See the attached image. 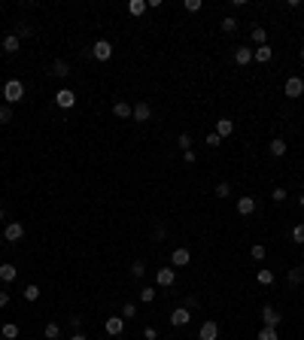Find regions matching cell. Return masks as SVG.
Masks as SVG:
<instances>
[{
    "label": "cell",
    "instance_id": "obj_1",
    "mask_svg": "<svg viewBox=\"0 0 304 340\" xmlns=\"http://www.w3.org/2000/svg\"><path fill=\"white\" fill-rule=\"evenodd\" d=\"M0 94H3L6 103H19V100L25 97V82H19V79H6L3 88H0Z\"/></svg>",
    "mask_w": 304,
    "mask_h": 340
},
{
    "label": "cell",
    "instance_id": "obj_2",
    "mask_svg": "<svg viewBox=\"0 0 304 340\" xmlns=\"http://www.w3.org/2000/svg\"><path fill=\"white\" fill-rule=\"evenodd\" d=\"M92 58H95V61H110V58H113V43H110V40H98V43L92 46Z\"/></svg>",
    "mask_w": 304,
    "mask_h": 340
},
{
    "label": "cell",
    "instance_id": "obj_3",
    "mask_svg": "<svg viewBox=\"0 0 304 340\" xmlns=\"http://www.w3.org/2000/svg\"><path fill=\"white\" fill-rule=\"evenodd\" d=\"M25 237V225L22 222H6V228H3V240L6 243H19Z\"/></svg>",
    "mask_w": 304,
    "mask_h": 340
},
{
    "label": "cell",
    "instance_id": "obj_4",
    "mask_svg": "<svg viewBox=\"0 0 304 340\" xmlns=\"http://www.w3.org/2000/svg\"><path fill=\"white\" fill-rule=\"evenodd\" d=\"M283 94H286V97H301V94H304V79H301V76H289V79H286V85H283Z\"/></svg>",
    "mask_w": 304,
    "mask_h": 340
},
{
    "label": "cell",
    "instance_id": "obj_5",
    "mask_svg": "<svg viewBox=\"0 0 304 340\" xmlns=\"http://www.w3.org/2000/svg\"><path fill=\"white\" fill-rule=\"evenodd\" d=\"M189 322H192V310H186V307H176L170 313V325L173 328H183V325H189Z\"/></svg>",
    "mask_w": 304,
    "mask_h": 340
},
{
    "label": "cell",
    "instance_id": "obj_6",
    "mask_svg": "<svg viewBox=\"0 0 304 340\" xmlns=\"http://www.w3.org/2000/svg\"><path fill=\"white\" fill-rule=\"evenodd\" d=\"M189 261H192V252H189L186 246H176L173 252H170V264H173V267H186Z\"/></svg>",
    "mask_w": 304,
    "mask_h": 340
},
{
    "label": "cell",
    "instance_id": "obj_7",
    "mask_svg": "<svg viewBox=\"0 0 304 340\" xmlns=\"http://www.w3.org/2000/svg\"><path fill=\"white\" fill-rule=\"evenodd\" d=\"M103 331L110 334V337H119V334L125 331V319H122V316H110V319L103 322Z\"/></svg>",
    "mask_w": 304,
    "mask_h": 340
},
{
    "label": "cell",
    "instance_id": "obj_8",
    "mask_svg": "<svg viewBox=\"0 0 304 340\" xmlns=\"http://www.w3.org/2000/svg\"><path fill=\"white\" fill-rule=\"evenodd\" d=\"M155 282L162 285V289H168V285L176 282V267H162V271L155 274Z\"/></svg>",
    "mask_w": 304,
    "mask_h": 340
},
{
    "label": "cell",
    "instance_id": "obj_9",
    "mask_svg": "<svg viewBox=\"0 0 304 340\" xmlns=\"http://www.w3.org/2000/svg\"><path fill=\"white\" fill-rule=\"evenodd\" d=\"M55 103L61 110H70V106H76V94L70 92V88H61V92H55Z\"/></svg>",
    "mask_w": 304,
    "mask_h": 340
},
{
    "label": "cell",
    "instance_id": "obj_10",
    "mask_svg": "<svg viewBox=\"0 0 304 340\" xmlns=\"http://www.w3.org/2000/svg\"><path fill=\"white\" fill-rule=\"evenodd\" d=\"M198 340H219V325L213 319H207L201 325V331H198Z\"/></svg>",
    "mask_w": 304,
    "mask_h": 340
},
{
    "label": "cell",
    "instance_id": "obj_11",
    "mask_svg": "<svg viewBox=\"0 0 304 340\" xmlns=\"http://www.w3.org/2000/svg\"><path fill=\"white\" fill-rule=\"evenodd\" d=\"M280 319H283V316L271 307V304H268V307H262V322H265V328H277Z\"/></svg>",
    "mask_w": 304,
    "mask_h": 340
},
{
    "label": "cell",
    "instance_id": "obj_12",
    "mask_svg": "<svg viewBox=\"0 0 304 340\" xmlns=\"http://www.w3.org/2000/svg\"><path fill=\"white\" fill-rule=\"evenodd\" d=\"M131 119H134V122H140V124H143V122H149V119H152V106H149L146 100H143V103H134Z\"/></svg>",
    "mask_w": 304,
    "mask_h": 340
},
{
    "label": "cell",
    "instance_id": "obj_13",
    "mask_svg": "<svg viewBox=\"0 0 304 340\" xmlns=\"http://www.w3.org/2000/svg\"><path fill=\"white\" fill-rule=\"evenodd\" d=\"M237 213H240V216H253V213H256V198H253V194H243V198L237 201Z\"/></svg>",
    "mask_w": 304,
    "mask_h": 340
},
{
    "label": "cell",
    "instance_id": "obj_14",
    "mask_svg": "<svg viewBox=\"0 0 304 340\" xmlns=\"http://www.w3.org/2000/svg\"><path fill=\"white\" fill-rule=\"evenodd\" d=\"M249 61H253V49H249V46H237V49H235V64L246 67Z\"/></svg>",
    "mask_w": 304,
    "mask_h": 340
},
{
    "label": "cell",
    "instance_id": "obj_15",
    "mask_svg": "<svg viewBox=\"0 0 304 340\" xmlns=\"http://www.w3.org/2000/svg\"><path fill=\"white\" fill-rule=\"evenodd\" d=\"M15 277H19V267H15V264H9V261L0 264V279H3V282H15Z\"/></svg>",
    "mask_w": 304,
    "mask_h": 340
},
{
    "label": "cell",
    "instance_id": "obj_16",
    "mask_svg": "<svg viewBox=\"0 0 304 340\" xmlns=\"http://www.w3.org/2000/svg\"><path fill=\"white\" fill-rule=\"evenodd\" d=\"M271 58H274V49H271V46H259V49H253V61L268 64Z\"/></svg>",
    "mask_w": 304,
    "mask_h": 340
},
{
    "label": "cell",
    "instance_id": "obj_17",
    "mask_svg": "<svg viewBox=\"0 0 304 340\" xmlns=\"http://www.w3.org/2000/svg\"><path fill=\"white\" fill-rule=\"evenodd\" d=\"M52 76H58V79L70 76V64L64 58H55V61H52Z\"/></svg>",
    "mask_w": 304,
    "mask_h": 340
},
{
    "label": "cell",
    "instance_id": "obj_18",
    "mask_svg": "<svg viewBox=\"0 0 304 340\" xmlns=\"http://www.w3.org/2000/svg\"><path fill=\"white\" fill-rule=\"evenodd\" d=\"M216 134L225 140V137H231V134H235V122H231V119H219L216 122Z\"/></svg>",
    "mask_w": 304,
    "mask_h": 340
},
{
    "label": "cell",
    "instance_id": "obj_19",
    "mask_svg": "<svg viewBox=\"0 0 304 340\" xmlns=\"http://www.w3.org/2000/svg\"><path fill=\"white\" fill-rule=\"evenodd\" d=\"M268 152H271L274 158H283V155H286V140H280V137H274L271 143H268Z\"/></svg>",
    "mask_w": 304,
    "mask_h": 340
},
{
    "label": "cell",
    "instance_id": "obj_20",
    "mask_svg": "<svg viewBox=\"0 0 304 340\" xmlns=\"http://www.w3.org/2000/svg\"><path fill=\"white\" fill-rule=\"evenodd\" d=\"M40 295H43V292H40V285H34V282H28V285H25V292H22V298H25L28 304L40 301Z\"/></svg>",
    "mask_w": 304,
    "mask_h": 340
},
{
    "label": "cell",
    "instance_id": "obj_21",
    "mask_svg": "<svg viewBox=\"0 0 304 340\" xmlns=\"http://www.w3.org/2000/svg\"><path fill=\"white\" fill-rule=\"evenodd\" d=\"M249 40L256 43V49H259V46H268V31H265V28H253V31H249Z\"/></svg>",
    "mask_w": 304,
    "mask_h": 340
},
{
    "label": "cell",
    "instance_id": "obj_22",
    "mask_svg": "<svg viewBox=\"0 0 304 340\" xmlns=\"http://www.w3.org/2000/svg\"><path fill=\"white\" fill-rule=\"evenodd\" d=\"M113 113H116L119 119H131V113H134V106H131L128 100H119V103L113 106Z\"/></svg>",
    "mask_w": 304,
    "mask_h": 340
},
{
    "label": "cell",
    "instance_id": "obj_23",
    "mask_svg": "<svg viewBox=\"0 0 304 340\" xmlns=\"http://www.w3.org/2000/svg\"><path fill=\"white\" fill-rule=\"evenodd\" d=\"M3 52L6 55H15V52H19V37H15V33H6L3 37Z\"/></svg>",
    "mask_w": 304,
    "mask_h": 340
},
{
    "label": "cell",
    "instance_id": "obj_24",
    "mask_svg": "<svg viewBox=\"0 0 304 340\" xmlns=\"http://www.w3.org/2000/svg\"><path fill=\"white\" fill-rule=\"evenodd\" d=\"M0 334H3V340H15L19 337V325H15V322H3V325H0Z\"/></svg>",
    "mask_w": 304,
    "mask_h": 340
},
{
    "label": "cell",
    "instance_id": "obj_25",
    "mask_svg": "<svg viewBox=\"0 0 304 340\" xmlns=\"http://www.w3.org/2000/svg\"><path fill=\"white\" fill-rule=\"evenodd\" d=\"M149 6H146V0H131V3H128V12L134 15V19H140V15L143 12H146Z\"/></svg>",
    "mask_w": 304,
    "mask_h": 340
},
{
    "label": "cell",
    "instance_id": "obj_26",
    "mask_svg": "<svg viewBox=\"0 0 304 340\" xmlns=\"http://www.w3.org/2000/svg\"><path fill=\"white\" fill-rule=\"evenodd\" d=\"M265 255H268V249H265L262 243H253V246H249V258H253V261H265Z\"/></svg>",
    "mask_w": 304,
    "mask_h": 340
},
{
    "label": "cell",
    "instance_id": "obj_27",
    "mask_svg": "<svg viewBox=\"0 0 304 340\" xmlns=\"http://www.w3.org/2000/svg\"><path fill=\"white\" fill-rule=\"evenodd\" d=\"M43 334H46L49 340H58V334H61V325H58V322H46V328H43Z\"/></svg>",
    "mask_w": 304,
    "mask_h": 340
},
{
    "label": "cell",
    "instance_id": "obj_28",
    "mask_svg": "<svg viewBox=\"0 0 304 340\" xmlns=\"http://www.w3.org/2000/svg\"><path fill=\"white\" fill-rule=\"evenodd\" d=\"M256 279H259V285H271V282H274V271H268V267H262V271L256 274Z\"/></svg>",
    "mask_w": 304,
    "mask_h": 340
},
{
    "label": "cell",
    "instance_id": "obj_29",
    "mask_svg": "<svg viewBox=\"0 0 304 340\" xmlns=\"http://www.w3.org/2000/svg\"><path fill=\"white\" fill-rule=\"evenodd\" d=\"M131 277H137V279H140V277H146V261H140V258H137V261L131 264Z\"/></svg>",
    "mask_w": 304,
    "mask_h": 340
},
{
    "label": "cell",
    "instance_id": "obj_30",
    "mask_svg": "<svg viewBox=\"0 0 304 340\" xmlns=\"http://www.w3.org/2000/svg\"><path fill=\"white\" fill-rule=\"evenodd\" d=\"M298 282H304V267H292L289 271V285H298Z\"/></svg>",
    "mask_w": 304,
    "mask_h": 340
},
{
    "label": "cell",
    "instance_id": "obj_31",
    "mask_svg": "<svg viewBox=\"0 0 304 340\" xmlns=\"http://www.w3.org/2000/svg\"><path fill=\"white\" fill-rule=\"evenodd\" d=\"M222 31L225 33H235L237 31V19H235V15H225V19H222Z\"/></svg>",
    "mask_w": 304,
    "mask_h": 340
},
{
    "label": "cell",
    "instance_id": "obj_32",
    "mask_svg": "<svg viewBox=\"0 0 304 340\" xmlns=\"http://www.w3.org/2000/svg\"><path fill=\"white\" fill-rule=\"evenodd\" d=\"M140 301L143 304H152L155 301V289H152V285H143V289H140Z\"/></svg>",
    "mask_w": 304,
    "mask_h": 340
},
{
    "label": "cell",
    "instance_id": "obj_33",
    "mask_svg": "<svg viewBox=\"0 0 304 340\" xmlns=\"http://www.w3.org/2000/svg\"><path fill=\"white\" fill-rule=\"evenodd\" d=\"M256 340H280V334H277V328H262Z\"/></svg>",
    "mask_w": 304,
    "mask_h": 340
},
{
    "label": "cell",
    "instance_id": "obj_34",
    "mask_svg": "<svg viewBox=\"0 0 304 340\" xmlns=\"http://www.w3.org/2000/svg\"><path fill=\"white\" fill-rule=\"evenodd\" d=\"M134 316H137V304H131V301H128V304L122 307V319H134Z\"/></svg>",
    "mask_w": 304,
    "mask_h": 340
},
{
    "label": "cell",
    "instance_id": "obj_35",
    "mask_svg": "<svg viewBox=\"0 0 304 340\" xmlns=\"http://www.w3.org/2000/svg\"><path fill=\"white\" fill-rule=\"evenodd\" d=\"M204 143H207L210 149H216V146H222V137H219L216 131H213V134H207V140H204Z\"/></svg>",
    "mask_w": 304,
    "mask_h": 340
},
{
    "label": "cell",
    "instance_id": "obj_36",
    "mask_svg": "<svg viewBox=\"0 0 304 340\" xmlns=\"http://www.w3.org/2000/svg\"><path fill=\"white\" fill-rule=\"evenodd\" d=\"M6 122H12V110H9V103L0 106V124H6Z\"/></svg>",
    "mask_w": 304,
    "mask_h": 340
},
{
    "label": "cell",
    "instance_id": "obj_37",
    "mask_svg": "<svg viewBox=\"0 0 304 340\" xmlns=\"http://www.w3.org/2000/svg\"><path fill=\"white\" fill-rule=\"evenodd\" d=\"M176 143H180L183 152H189V149H192V134H180V140H176Z\"/></svg>",
    "mask_w": 304,
    "mask_h": 340
},
{
    "label": "cell",
    "instance_id": "obj_38",
    "mask_svg": "<svg viewBox=\"0 0 304 340\" xmlns=\"http://www.w3.org/2000/svg\"><path fill=\"white\" fill-rule=\"evenodd\" d=\"M228 194H231V185H228V183H219V185H216V198H222V201H225Z\"/></svg>",
    "mask_w": 304,
    "mask_h": 340
},
{
    "label": "cell",
    "instance_id": "obj_39",
    "mask_svg": "<svg viewBox=\"0 0 304 340\" xmlns=\"http://www.w3.org/2000/svg\"><path fill=\"white\" fill-rule=\"evenodd\" d=\"M31 33H34L31 25H19V28H15V37H19V40H22V37H31Z\"/></svg>",
    "mask_w": 304,
    "mask_h": 340
},
{
    "label": "cell",
    "instance_id": "obj_40",
    "mask_svg": "<svg viewBox=\"0 0 304 340\" xmlns=\"http://www.w3.org/2000/svg\"><path fill=\"white\" fill-rule=\"evenodd\" d=\"M292 240H295V243H304V225H295V228H292Z\"/></svg>",
    "mask_w": 304,
    "mask_h": 340
},
{
    "label": "cell",
    "instance_id": "obj_41",
    "mask_svg": "<svg viewBox=\"0 0 304 340\" xmlns=\"http://www.w3.org/2000/svg\"><path fill=\"white\" fill-rule=\"evenodd\" d=\"M271 198H274L277 204H283L286 198H289V191H286V188H274V194H271Z\"/></svg>",
    "mask_w": 304,
    "mask_h": 340
},
{
    "label": "cell",
    "instance_id": "obj_42",
    "mask_svg": "<svg viewBox=\"0 0 304 340\" xmlns=\"http://www.w3.org/2000/svg\"><path fill=\"white\" fill-rule=\"evenodd\" d=\"M165 234H168L165 225H155V228H152V237H155V240H165Z\"/></svg>",
    "mask_w": 304,
    "mask_h": 340
},
{
    "label": "cell",
    "instance_id": "obj_43",
    "mask_svg": "<svg viewBox=\"0 0 304 340\" xmlns=\"http://www.w3.org/2000/svg\"><path fill=\"white\" fill-rule=\"evenodd\" d=\"M143 337H146V340H158V331L152 325H146V328H143Z\"/></svg>",
    "mask_w": 304,
    "mask_h": 340
},
{
    "label": "cell",
    "instance_id": "obj_44",
    "mask_svg": "<svg viewBox=\"0 0 304 340\" xmlns=\"http://www.w3.org/2000/svg\"><path fill=\"white\" fill-rule=\"evenodd\" d=\"M198 304H201L198 298H195V295H189V298H186V304H183V307H186V310H195V307H198Z\"/></svg>",
    "mask_w": 304,
    "mask_h": 340
},
{
    "label": "cell",
    "instance_id": "obj_45",
    "mask_svg": "<svg viewBox=\"0 0 304 340\" xmlns=\"http://www.w3.org/2000/svg\"><path fill=\"white\" fill-rule=\"evenodd\" d=\"M186 9L189 12H198L201 9V0H186Z\"/></svg>",
    "mask_w": 304,
    "mask_h": 340
},
{
    "label": "cell",
    "instance_id": "obj_46",
    "mask_svg": "<svg viewBox=\"0 0 304 340\" xmlns=\"http://www.w3.org/2000/svg\"><path fill=\"white\" fill-rule=\"evenodd\" d=\"M67 322H70V328H79V325H82V316H70Z\"/></svg>",
    "mask_w": 304,
    "mask_h": 340
},
{
    "label": "cell",
    "instance_id": "obj_47",
    "mask_svg": "<svg viewBox=\"0 0 304 340\" xmlns=\"http://www.w3.org/2000/svg\"><path fill=\"white\" fill-rule=\"evenodd\" d=\"M9 301H12L9 292H0V307H9Z\"/></svg>",
    "mask_w": 304,
    "mask_h": 340
},
{
    "label": "cell",
    "instance_id": "obj_48",
    "mask_svg": "<svg viewBox=\"0 0 304 340\" xmlns=\"http://www.w3.org/2000/svg\"><path fill=\"white\" fill-rule=\"evenodd\" d=\"M183 158H186V164H195V158H198V155H195V152L189 149V152H183Z\"/></svg>",
    "mask_w": 304,
    "mask_h": 340
},
{
    "label": "cell",
    "instance_id": "obj_49",
    "mask_svg": "<svg viewBox=\"0 0 304 340\" xmlns=\"http://www.w3.org/2000/svg\"><path fill=\"white\" fill-rule=\"evenodd\" d=\"M70 340H88V337H85L82 331H76V334H70Z\"/></svg>",
    "mask_w": 304,
    "mask_h": 340
},
{
    "label": "cell",
    "instance_id": "obj_50",
    "mask_svg": "<svg viewBox=\"0 0 304 340\" xmlns=\"http://www.w3.org/2000/svg\"><path fill=\"white\" fill-rule=\"evenodd\" d=\"M301 61H304V46H301Z\"/></svg>",
    "mask_w": 304,
    "mask_h": 340
},
{
    "label": "cell",
    "instance_id": "obj_51",
    "mask_svg": "<svg viewBox=\"0 0 304 340\" xmlns=\"http://www.w3.org/2000/svg\"><path fill=\"white\" fill-rule=\"evenodd\" d=\"M301 210H304V194H301Z\"/></svg>",
    "mask_w": 304,
    "mask_h": 340
},
{
    "label": "cell",
    "instance_id": "obj_52",
    "mask_svg": "<svg viewBox=\"0 0 304 340\" xmlns=\"http://www.w3.org/2000/svg\"><path fill=\"white\" fill-rule=\"evenodd\" d=\"M0 219H3V207H0Z\"/></svg>",
    "mask_w": 304,
    "mask_h": 340
}]
</instances>
